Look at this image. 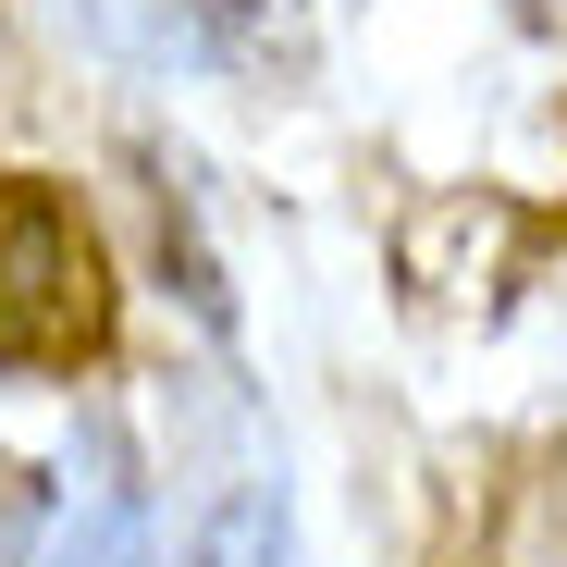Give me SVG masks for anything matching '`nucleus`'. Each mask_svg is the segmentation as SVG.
Segmentation results:
<instances>
[{"instance_id":"nucleus-1","label":"nucleus","mask_w":567,"mask_h":567,"mask_svg":"<svg viewBox=\"0 0 567 567\" xmlns=\"http://www.w3.org/2000/svg\"><path fill=\"white\" fill-rule=\"evenodd\" d=\"M112 247L62 185L0 173V370L13 383H74V370L112 358Z\"/></svg>"},{"instance_id":"nucleus-2","label":"nucleus","mask_w":567,"mask_h":567,"mask_svg":"<svg viewBox=\"0 0 567 567\" xmlns=\"http://www.w3.org/2000/svg\"><path fill=\"white\" fill-rule=\"evenodd\" d=\"M86 25L136 62H247L259 0H86Z\"/></svg>"},{"instance_id":"nucleus-3","label":"nucleus","mask_w":567,"mask_h":567,"mask_svg":"<svg viewBox=\"0 0 567 567\" xmlns=\"http://www.w3.org/2000/svg\"><path fill=\"white\" fill-rule=\"evenodd\" d=\"M38 567H136V482H86Z\"/></svg>"},{"instance_id":"nucleus-4","label":"nucleus","mask_w":567,"mask_h":567,"mask_svg":"<svg viewBox=\"0 0 567 567\" xmlns=\"http://www.w3.org/2000/svg\"><path fill=\"white\" fill-rule=\"evenodd\" d=\"M185 567H284V494H271V482H235V494L210 506V530H198Z\"/></svg>"}]
</instances>
